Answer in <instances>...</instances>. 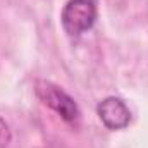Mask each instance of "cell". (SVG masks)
<instances>
[{
  "instance_id": "cell-1",
  "label": "cell",
  "mask_w": 148,
  "mask_h": 148,
  "mask_svg": "<svg viewBox=\"0 0 148 148\" xmlns=\"http://www.w3.org/2000/svg\"><path fill=\"white\" fill-rule=\"evenodd\" d=\"M35 93L47 107H50L53 112H57L64 121L74 122L79 119L81 112H79L77 103L74 102L73 97H69L55 83L47 81V79H38L35 83Z\"/></svg>"
},
{
  "instance_id": "cell-2",
  "label": "cell",
  "mask_w": 148,
  "mask_h": 148,
  "mask_svg": "<svg viewBox=\"0 0 148 148\" xmlns=\"http://www.w3.org/2000/svg\"><path fill=\"white\" fill-rule=\"evenodd\" d=\"M62 28L67 35L77 36L93 28L97 21V2L95 0H69L60 16Z\"/></svg>"
},
{
  "instance_id": "cell-3",
  "label": "cell",
  "mask_w": 148,
  "mask_h": 148,
  "mask_svg": "<svg viewBox=\"0 0 148 148\" xmlns=\"http://www.w3.org/2000/svg\"><path fill=\"white\" fill-rule=\"evenodd\" d=\"M97 114L100 121L103 122V126L112 131L124 129L131 122V112L127 109V105L124 103V100L119 97L103 98L97 107Z\"/></svg>"
},
{
  "instance_id": "cell-4",
  "label": "cell",
  "mask_w": 148,
  "mask_h": 148,
  "mask_svg": "<svg viewBox=\"0 0 148 148\" xmlns=\"http://www.w3.org/2000/svg\"><path fill=\"white\" fill-rule=\"evenodd\" d=\"M9 141H10V133H9V127H7V124L0 119V147H5Z\"/></svg>"
}]
</instances>
